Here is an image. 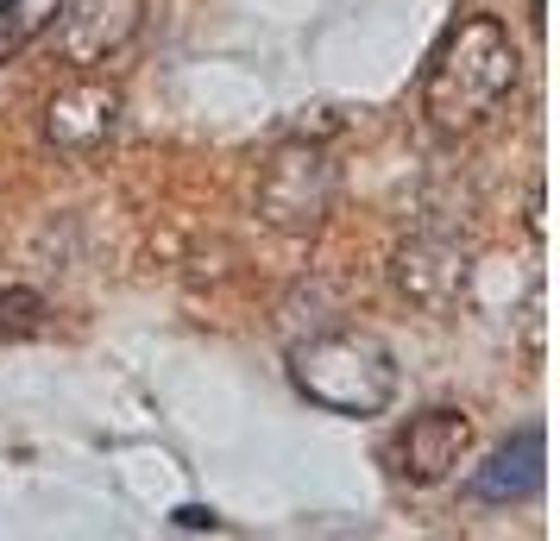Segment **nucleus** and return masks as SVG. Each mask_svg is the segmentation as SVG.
Wrapping results in <instances>:
<instances>
[{"mask_svg":"<svg viewBox=\"0 0 560 541\" xmlns=\"http://www.w3.org/2000/svg\"><path fill=\"white\" fill-rule=\"evenodd\" d=\"M120 114H127V95L102 77H77L51 89V102L38 114V132H45V145L63 157H95L120 132Z\"/></svg>","mask_w":560,"mask_h":541,"instance_id":"5","label":"nucleus"},{"mask_svg":"<svg viewBox=\"0 0 560 541\" xmlns=\"http://www.w3.org/2000/svg\"><path fill=\"white\" fill-rule=\"evenodd\" d=\"M38 315H45V303H38L32 290L0 296V334H32V328H38Z\"/></svg>","mask_w":560,"mask_h":541,"instance_id":"10","label":"nucleus"},{"mask_svg":"<svg viewBox=\"0 0 560 541\" xmlns=\"http://www.w3.org/2000/svg\"><path fill=\"white\" fill-rule=\"evenodd\" d=\"M139 26H145V0H63L45 38L57 45L63 63L95 70V63L127 51L139 38Z\"/></svg>","mask_w":560,"mask_h":541,"instance_id":"6","label":"nucleus"},{"mask_svg":"<svg viewBox=\"0 0 560 541\" xmlns=\"http://www.w3.org/2000/svg\"><path fill=\"white\" fill-rule=\"evenodd\" d=\"M466 447H472V422L441 403V410L409 415V428L397 435L390 460H397V479H409V485H441V479H454Z\"/></svg>","mask_w":560,"mask_h":541,"instance_id":"7","label":"nucleus"},{"mask_svg":"<svg viewBox=\"0 0 560 541\" xmlns=\"http://www.w3.org/2000/svg\"><path fill=\"white\" fill-rule=\"evenodd\" d=\"M541 466H548V440L541 428H516L510 440H498L485 466L466 479V497L472 504H523L541 491Z\"/></svg>","mask_w":560,"mask_h":541,"instance_id":"8","label":"nucleus"},{"mask_svg":"<svg viewBox=\"0 0 560 541\" xmlns=\"http://www.w3.org/2000/svg\"><path fill=\"white\" fill-rule=\"evenodd\" d=\"M466 278H472V252L459 246L454 233H409L404 246L390 252V290L422 315L454 309L466 296Z\"/></svg>","mask_w":560,"mask_h":541,"instance_id":"4","label":"nucleus"},{"mask_svg":"<svg viewBox=\"0 0 560 541\" xmlns=\"http://www.w3.org/2000/svg\"><path fill=\"white\" fill-rule=\"evenodd\" d=\"M516 77H523V57H516L510 26L491 13H466L441 38L429 77H422V114L434 132H472L510 102Z\"/></svg>","mask_w":560,"mask_h":541,"instance_id":"1","label":"nucleus"},{"mask_svg":"<svg viewBox=\"0 0 560 541\" xmlns=\"http://www.w3.org/2000/svg\"><path fill=\"white\" fill-rule=\"evenodd\" d=\"M57 7L63 0H0V63H13L26 45H38L51 32Z\"/></svg>","mask_w":560,"mask_h":541,"instance_id":"9","label":"nucleus"},{"mask_svg":"<svg viewBox=\"0 0 560 541\" xmlns=\"http://www.w3.org/2000/svg\"><path fill=\"white\" fill-rule=\"evenodd\" d=\"M290 385L328 415H378L397 397V360L384 340L334 328L290 346Z\"/></svg>","mask_w":560,"mask_h":541,"instance_id":"2","label":"nucleus"},{"mask_svg":"<svg viewBox=\"0 0 560 541\" xmlns=\"http://www.w3.org/2000/svg\"><path fill=\"white\" fill-rule=\"evenodd\" d=\"M177 529H221V516H214V510H196V504H189V510H177Z\"/></svg>","mask_w":560,"mask_h":541,"instance_id":"11","label":"nucleus"},{"mask_svg":"<svg viewBox=\"0 0 560 541\" xmlns=\"http://www.w3.org/2000/svg\"><path fill=\"white\" fill-rule=\"evenodd\" d=\"M334 196H340V170H334V157L322 152V145H278L271 164L258 170L253 208L271 233L308 239V233L328 227Z\"/></svg>","mask_w":560,"mask_h":541,"instance_id":"3","label":"nucleus"}]
</instances>
